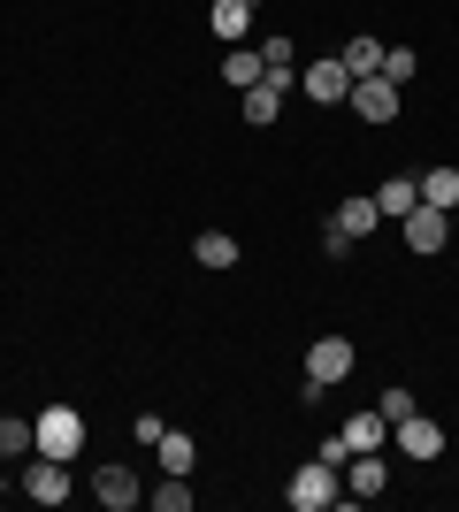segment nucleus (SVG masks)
Wrapping results in <instances>:
<instances>
[{"label": "nucleus", "instance_id": "f257e3e1", "mask_svg": "<svg viewBox=\"0 0 459 512\" xmlns=\"http://www.w3.org/2000/svg\"><path fill=\"white\" fill-rule=\"evenodd\" d=\"M31 451H46V459H77V451H85V413L77 406H46L39 421H31Z\"/></svg>", "mask_w": 459, "mask_h": 512}, {"label": "nucleus", "instance_id": "f03ea898", "mask_svg": "<svg viewBox=\"0 0 459 512\" xmlns=\"http://www.w3.org/2000/svg\"><path fill=\"white\" fill-rule=\"evenodd\" d=\"M291 512H329L337 497H345V482H337V467H322V459H306L299 474H291Z\"/></svg>", "mask_w": 459, "mask_h": 512}, {"label": "nucleus", "instance_id": "7ed1b4c3", "mask_svg": "<svg viewBox=\"0 0 459 512\" xmlns=\"http://www.w3.org/2000/svg\"><path fill=\"white\" fill-rule=\"evenodd\" d=\"M299 92L314 107H337V100H352V69L345 62H306L299 69Z\"/></svg>", "mask_w": 459, "mask_h": 512}, {"label": "nucleus", "instance_id": "20e7f679", "mask_svg": "<svg viewBox=\"0 0 459 512\" xmlns=\"http://www.w3.org/2000/svg\"><path fill=\"white\" fill-rule=\"evenodd\" d=\"M352 367H360L352 360V337H314L306 344V375H314V383H345Z\"/></svg>", "mask_w": 459, "mask_h": 512}, {"label": "nucleus", "instance_id": "39448f33", "mask_svg": "<svg viewBox=\"0 0 459 512\" xmlns=\"http://www.w3.org/2000/svg\"><path fill=\"white\" fill-rule=\"evenodd\" d=\"M391 444L406 451V459H421V467H429V459H444V428L421 421V413H406V421H391Z\"/></svg>", "mask_w": 459, "mask_h": 512}, {"label": "nucleus", "instance_id": "423d86ee", "mask_svg": "<svg viewBox=\"0 0 459 512\" xmlns=\"http://www.w3.org/2000/svg\"><path fill=\"white\" fill-rule=\"evenodd\" d=\"M398 100H406V92H398L391 77H360V85H352V115H360V123H391Z\"/></svg>", "mask_w": 459, "mask_h": 512}, {"label": "nucleus", "instance_id": "0eeeda50", "mask_svg": "<svg viewBox=\"0 0 459 512\" xmlns=\"http://www.w3.org/2000/svg\"><path fill=\"white\" fill-rule=\"evenodd\" d=\"M406 245H414V253H444V245H452V214L421 199V207L406 214Z\"/></svg>", "mask_w": 459, "mask_h": 512}, {"label": "nucleus", "instance_id": "6e6552de", "mask_svg": "<svg viewBox=\"0 0 459 512\" xmlns=\"http://www.w3.org/2000/svg\"><path fill=\"white\" fill-rule=\"evenodd\" d=\"M16 490L31 497V505H62V497H69V467H62V459H46V451H39V459H31V474H23Z\"/></svg>", "mask_w": 459, "mask_h": 512}, {"label": "nucleus", "instance_id": "1a4fd4ad", "mask_svg": "<svg viewBox=\"0 0 459 512\" xmlns=\"http://www.w3.org/2000/svg\"><path fill=\"white\" fill-rule=\"evenodd\" d=\"M92 497H100L108 512H131V505H146V490H138V474H131V467H100V474H92Z\"/></svg>", "mask_w": 459, "mask_h": 512}, {"label": "nucleus", "instance_id": "9d476101", "mask_svg": "<svg viewBox=\"0 0 459 512\" xmlns=\"http://www.w3.org/2000/svg\"><path fill=\"white\" fill-rule=\"evenodd\" d=\"M345 490H352V497H383V490H391V467H383L375 451H352V474H345Z\"/></svg>", "mask_w": 459, "mask_h": 512}, {"label": "nucleus", "instance_id": "9b49d317", "mask_svg": "<svg viewBox=\"0 0 459 512\" xmlns=\"http://www.w3.org/2000/svg\"><path fill=\"white\" fill-rule=\"evenodd\" d=\"M207 23H215L222 46H238L245 31H253V0H215V8H207Z\"/></svg>", "mask_w": 459, "mask_h": 512}, {"label": "nucleus", "instance_id": "f8f14e48", "mask_svg": "<svg viewBox=\"0 0 459 512\" xmlns=\"http://www.w3.org/2000/svg\"><path fill=\"white\" fill-rule=\"evenodd\" d=\"M276 115H284V85H276V77H261V85H245V123H253V130H268Z\"/></svg>", "mask_w": 459, "mask_h": 512}, {"label": "nucleus", "instance_id": "ddd939ff", "mask_svg": "<svg viewBox=\"0 0 459 512\" xmlns=\"http://www.w3.org/2000/svg\"><path fill=\"white\" fill-rule=\"evenodd\" d=\"M192 260L222 276V268H238V237H230V230H199L192 237Z\"/></svg>", "mask_w": 459, "mask_h": 512}, {"label": "nucleus", "instance_id": "4468645a", "mask_svg": "<svg viewBox=\"0 0 459 512\" xmlns=\"http://www.w3.org/2000/svg\"><path fill=\"white\" fill-rule=\"evenodd\" d=\"M375 207H383V222H406V214L421 207V176H391V184L375 192Z\"/></svg>", "mask_w": 459, "mask_h": 512}, {"label": "nucleus", "instance_id": "2eb2a0df", "mask_svg": "<svg viewBox=\"0 0 459 512\" xmlns=\"http://www.w3.org/2000/svg\"><path fill=\"white\" fill-rule=\"evenodd\" d=\"M222 77H230V85H238V92H245V85H261V77H268L261 46H245V39H238V46H230V54H222Z\"/></svg>", "mask_w": 459, "mask_h": 512}, {"label": "nucleus", "instance_id": "dca6fc26", "mask_svg": "<svg viewBox=\"0 0 459 512\" xmlns=\"http://www.w3.org/2000/svg\"><path fill=\"white\" fill-rule=\"evenodd\" d=\"M337 436H345V451H383V436H391V421H383V413H352V421L337 428Z\"/></svg>", "mask_w": 459, "mask_h": 512}, {"label": "nucleus", "instance_id": "f3484780", "mask_svg": "<svg viewBox=\"0 0 459 512\" xmlns=\"http://www.w3.org/2000/svg\"><path fill=\"white\" fill-rule=\"evenodd\" d=\"M329 222H337V230H345V237H352V245H360V237H368V230H375V222H383V207H375V199H345V207L329 214Z\"/></svg>", "mask_w": 459, "mask_h": 512}, {"label": "nucleus", "instance_id": "a211bd4d", "mask_svg": "<svg viewBox=\"0 0 459 512\" xmlns=\"http://www.w3.org/2000/svg\"><path fill=\"white\" fill-rule=\"evenodd\" d=\"M153 451H161V474H192V467H199V444L184 436V428H169V436H161Z\"/></svg>", "mask_w": 459, "mask_h": 512}, {"label": "nucleus", "instance_id": "6ab92c4d", "mask_svg": "<svg viewBox=\"0 0 459 512\" xmlns=\"http://www.w3.org/2000/svg\"><path fill=\"white\" fill-rule=\"evenodd\" d=\"M261 62H268V77L291 92V77H299V46H291V39H268V46H261Z\"/></svg>", "mask_w": 459, "mask_h": 512}, {"label": "nucleus", "instance_id": "aec40b11", "mask_svg": "<svg viewBox=\"0 0 459 512\" xmlns=\"http://www.w3.org/2000/svg\"><path fill=\"white\" fill-rule=\"evenodd\" d=\"M337 62H345V69H352V85H360V77H375V69H383V39H352Z\"/></svg>", "mask_w": 459, "mask_h": 512}, {"label": "nucleus", "instance_id": "412c9836", "mask_svg": "<svg viewBox=\"0 0 459 512\" xmlns=\"http://www.w3.org/2000/svg\"><path fill=\"white\" fill-rule=\"evenodd\" d=\"M146 505H153V512H192V490H184V474H161V482L146 490Z\"/></svg>", "mask_w": 459, "mask_h": 512}, {"label": "nucleus", "instance_id": "4be33fe9", "mask_svg": "<svg viewBox=\"0 0 459 512\" xmlns=\"http://www.w3.org/2000/svg\"><path fill=\"white\" fill-rule=\"evenodd\" d=\"M421 199L452 214V207H459V169H429V176H421Z\"/></svg>", "mask_w": 459, "mask_h": 512}, {"label": "nucleus", "instance_id": "5701e85b", "mask_svg": "<svg viewBox=\"0 0 459 512\" xmlns=\"http://www.w3.org/2000/svg\"><path fill=\"white\" fill-rule=\"evenodd\" d=\"M414 69H421V62H414V46H383V69H375V77H391V85L406 92V85H414Z\"/></svg>", "mask_w": 459, "mask_h": 512}, {"label": "nucleus", "instance_id": "b1692460", "mask_svg": "<svg viewBox=\"0 0 459 512\" xmlns=\"http://www.w3.org/2000/svg\"><path fill=\"white\" fill-rule=\"evenodd\" d=\"M23 451H31V421L0 413V459H23Z\"/></svg>", "mask_w": 459, "mask_h": 512}, {"label": "nucleus", "instance_id": "393cba45", "mask_svg": "<svg viewBox=\"0 0 459 512\" xmlns=\"http://www.w3.org/2000/svg\"><path fill=\"white\" fill-rule=\"evenodd\" d=\"M375 413H383V421H406V413H414V390H383V398H375Z\"/></svg>", "mask_w": 459, "mask_h": 512}, {"label": "nucleus", "instance_id": "a878e982", "mask_svg": "<svg viewBox=\"0 0 459 512\" xmlns=\"http://www.w3.org/2000/svg\"><path fill=\"white\" fill-rule=\"evenodd\" d=\"M314 459H322V467H337V474L352 467V451H345V436H322V451H314Z\"/></svg>", "mask_w": 459, "mask_h": 512}, {"label": "nucleus", "instance_id": "bb28decb", "mask_svg": "<svg viewBox=\"0 0 459 512\" xmlns=\"http://www.w3.org/2000/svg\"><path fill=\"white\" fill-rule=\"evenodd\" d=\"M131 436H138V444H161V436H169V421H161V413H138Z\"/></svg>", "mask_w": 459, "mask_h": 512}]
</instances>
